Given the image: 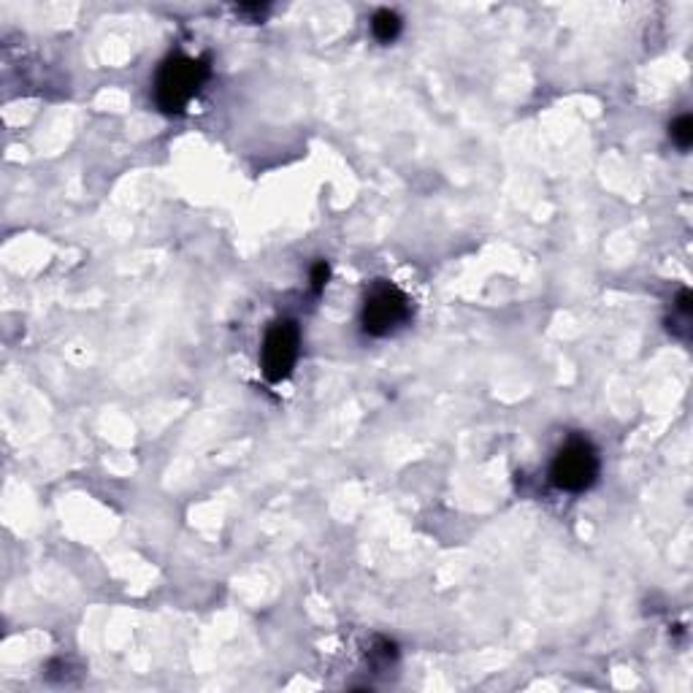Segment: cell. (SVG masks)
Returning a JSON list of instances; mask_svg holds the SVG:
<instances>
[{"mask_svg":"<svg viewBox=\"0 0 693 693\" xmlns=\"http://www.w3.org/2000/svg\"><path fill=\"white\" fill-rule=\"evenodd\" d=\"M206 76H209L206 60H193L185 55L168 57L155 82V101L166 114H182L195 95L201 93Z\"/></svg>","mask_w":693,"mask_h":693,"instance_id":"obj_1","label":"cell"},{"mask_svg":"<svg viewBox=\"0 0 693 693\" xmlns=\"http://www.w3.org/2000/svg\"><path fill=\"white\" fill-rule=\"evenodd\" d=\"M555 488L566 490V493H583L599 477V455L593 450L591 442L585 439H572L561 447V453L555 455L553 469H550Z\"/></svg>","mask_w":693,"mask_h":693,"instance_id":"obj_2","label":"cell"},{"mask_svg":"<svg viewBox=\"0 0 693 693\" xmlns=\"http://www.w3.org/2000/svg\"><path fill=\"white\" fill-rule=\"evenodd\" d=\"M301 350V331L293 320H279L266 331L263 350H260V369L268 382H282L298 361Z\"/></svg>","mask_w":693,"mask_h":693,"instance_id":"obj_3","label":"cell"},{"mask_svg":"<svg viewBox=\"0 0 693 693\" xmlns=\"http://www.w3.org/2000/svg\"><path fill=\"white\" fill-rule=\"evenodd\" d=\"M409 317V298L393 285H377L363 306V328L371 336H385Z\"/></svg>","mask_w":693,"mask_h":693,"instance_id":"obj_4","label":"cell"},{"mask_svg":"<svg viewBox=\"0 0 693 693\" xmlns=\"http://www.w3.org/2000/svg\"><path fill=\"white\" fill-rule=\"evenodd\" d=\"M371 30H374V36H377L382 44H390V41L401 33V17L390 9L377 11L374 19H371Z\"/></svg>","mask_w":693,"mask_h":693,"instance_id":"obj_5","label":"cell"},{"mask_svg":"<svg viewBox=\"0 0 693 693\" xmlns=\"http://www.w3.org/2000/svg\"><path fill=\"white\" fill-rule=\"evenodd\" d=\"M669 133H672V141H675L680 149H688L693 144V120L685 114V117H680V120L672 122V128H669Z\"/></svg>","mask_w":693,"mask_h":693,"instance_id":"obj_6","label":"cell"},{"mask_svg":"<svg viewBox=\"0 0 693 693\" xmlns=\"http://www.w3.org/2000/svg\"><path fill=\"white\" fill-rule=\"evenodd\" d=\"M328 277H331V268H328V263H325V260H317L315 266H312V290L320 293V290L328 285Z\"/></svg>","mask_w":693,"mask_h":693,"instance_id":"obj_7","label":"cell"},{"mask_svg":"<svg viewBox=\"0 0 693 693\" xmlns=\"http://www.w3.org/2000/svg\"><path fill=\"white\" fill-rule=\"evenodd\" d=\"M680 312H691V293L680 296Z\"/></svg>","mask_w":693,"mask_h":693,"instance_id":"obj_8","label":"cell"}]
</instances>
